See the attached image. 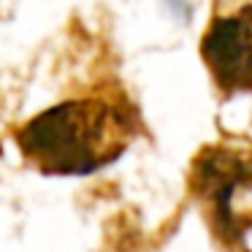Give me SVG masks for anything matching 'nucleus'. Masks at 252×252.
Masks as SVG:
<instances>
[{
  "label": "nucleus",
  "instance_id": "obj_1",
  "mask_svg": "<svg viewBox=\"0 0 252 252\" xmlns=\"http://www.w3.org/2000/svg\"><path fill=\"white\" fill-rule=\"evenodd\" d=\"M144 133L138 103L120 82L95 84L14 130L22 160L46 176H84L117 163Z\"/></svg>",
  "mask_w": 252,
  "mask_h": 252
},
{
  "label": "nucleus",
  "instance_id": "obj_2",
  "mask_svg": "<svg viewBox=\"0 0 252 252\" xmlns=\"http://www.w3.org/2000/svg\"><path fill=\"white\" fill-rule=\"evenodd\" d=\"M187 192L217 244L228 250L244 244L252 230V136L203 144L187 165Z\"/></svg>",
  "mask_w": 252,
  "mask_h": 252
},
{
  "label": "nucleus",
  "instance_id": "obj_3",
  "mask_svg": "<svg viewBox=\"0 0 252 252\" xmlns=\"http://www.w3.org/2000/svg\"><path fill=\"white\" fill-rule=\"evenodd\" d=\"M198 55L220 100L252 95V0H212Z\"/></svg>",
  "mask_w": 252,
  "mask_h": 252
}]
</instances>
